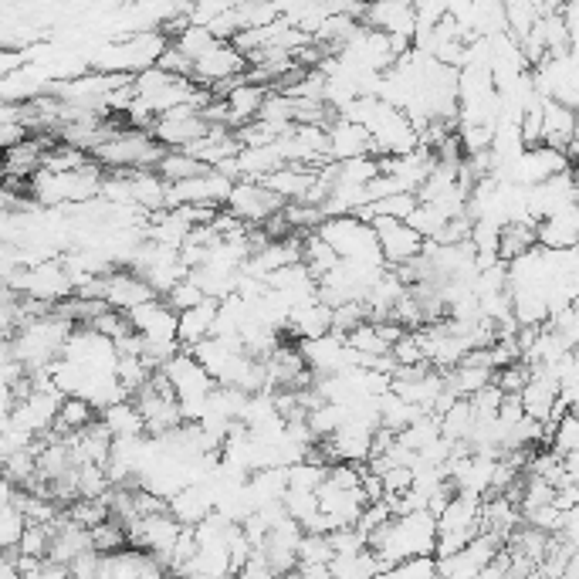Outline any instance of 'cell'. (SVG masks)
<instances>
[{"label":"cell","mask_w":579,"mask_h":579,"mask_svg":"<svg viewBox=\"0 0 579 579\" xmlns=\"http://www.w3.org/2000/svg\"><path fill=\"white\" fill-rule=\"evenodd\" d=\"M370 549L383 559L386 573H390V566H397L400 559L407 556L437 552V512L417 508V512H407V515H393L380 529L370 532Z\"/></svg>","instance_id":"6da1fadb"},{"label":"cell","mask_w":579,"mask_h":579,"mask_svg":"<svg viewBox=\"0 0 579 579\" xmlns=\"http://www.w3.org/2000/svg\"><path fill=\"white\" fill-rule=\"evenodd\" d=\"M166 149L170 146H163L149 129L122 126L102 146H95L92 156L105 170H156L166 156Z\"/></svg>","instance_id":"7a4b0ae2"},{"label":"cell","mask_w":579,"mask_h":579,"mask_svg":"<svg viewBox=\"0 0 579 579\" xmlns=\"http://www.w3.org/2000/svg\"><path fill=\"white\" fill-rule=\"evenodd\" d=\"M315 231L326 238L332 248L339 251L342 261H356V265H373V268H390L386 265V254L376 238V227L356 214L342 217H326Z\"/></svg>","instance_id":"3957f363"},{"label":"cell","mask_w":579,"mask_h":579,"mask_svg":"<svg viewBox=\"0 0 579 579\" xmlns=\"http://www.w3.org/2000/svg\"><path fill=\"white\" fill-rule=\"evenodd\" d=\"M481 505H485V498L471 495V491H458L444 505V512L437 515V556H451V552L468 546L475 535L485 532Z\"/></svg>","instance_id":"277c9868"},{"label":"cell","mask_w":579,"mask_h":579,"mask_svg":"<svg viewBox=\"0 0 579 579\" xmlns=\"http://www.w3.org/2000/svg\"><path fill=\"white\" fill-rule=\"evenodd\" d=\"M288 200L282 193H275L268 187L265 180H238L231 190V197H227V210H234V214L241 217V221H248L254 227H261L265 221H271L275 214H282Z\"/></svg>","instance_id":"5b68a950"},{"label":"cell","mask_w":579,"mask_h":579,"mask_svg":"<svg viewBox=\"0 0 579 579\" xmlns=\"http://www.w3.org/2000/svg\"><path fill=\"white\" fill-rule=\"evenodd\" d=\"M373 227H376V238H380V248L390 268L410 265L427 244L424 234H420L417 227H410L407 221H400V217H373Z\"/></svg>","instance_id":"8992f818"},{"label":"cell","mask_w":579,"mask_h":579,"mask_svg":"<svg viewBox=\"0 0 579 579\" xmlns=\"http://www.w3.org/2000/svg\"><path fill=\"white\" fill-rule=\"evenodd\" d=\"M210 126H214V122H207V116L197 109V105H177V109L156 116V122H153V129H149V133L160 139L163 146L183 149L187 143H193V139L204 136Z\"/></svg>","instance_id":"52a82bcc"},{"label":"cell","mask_w":579,"mask_h":579,"mask_svg":"<svg viewBox=\"0 0 579 579\" xmlns=\"http://www.w3.org/2000/svg\"><path fill=\"white\" fill-rule=\"evenodd\" d=\"M129 322L146 342H180V312L163 295L129 309Z\"/></svg>","instance_id":"ba28073f"},{"label":"cell","mask_w":579,"mask_h":579,"mask_svg":"<svg viewBox=\"0 0 579 579\" xmlns=\"http://www.w3.org/2000/svg\"><path fill=\"white\" fill-rule=\"evenodd\" d=\"M234 190V180H227L224 173H217L210 166L207 173H197L190 180H177L170 183V207L180 204H204V207H224L227 197Z\"/></svg>","instance_id":"9c48e42d"},{"label":"cell","mask_w":579,"mask_h":579,"mask_svg":"<svg viewBox=\"0 0 579 579\" xmlns=\"http://www.w3.org/2000/svg\"><path fill=\"white\" fill-rule=\"evenodd\" d=\"M248 55L238 51L231 45V41H214L204 55L197 58V68H193V78H197L200 85H207V89H214V85L221 82H231V78H238L248 72Z\"/></svg>","instance_id":"30bf717a"},{"label":"cell","mask_w":579,"mask_h":579,"mask_svg":"<svg viewBox=\"0 0 579 579\" xmlns=\"http://www.w3.org/2000/svg\"><path fill=\"white\" fill-rule=\"evenodd\" d=\"M319 502H322V512L329 515L332 529H342V525H356L363 519L366 505H370V495L366 488H342V485H332L326 478L319 485Z\"/></svg>","instance_id":"8fae6325"},{"label":"cell","mask_w":579,"mask_h":579,"mask_svg":"<svg viewBox=\"0 0 579 579\" xmlns=\"http://www.w3.org/2000/svg\"><path fill=\"white\" fill-rule=\"evenodd\" d=\"M149 298H156V288L149 285L146 275H139L136 268L119 265L105 275V302H109L112 309L129 312V309H136V305L149 302Z\"/></svg>","instance_id":"7c38bea8"},{"label":"cell","mask_w":579,"mask_h":579,"mask_svg":"<svg viewBox=\"0 0 579 579\" xmlns=\"http://www.w3.org/2000/svg\"><path fill=\"white\" fill-rule=\"evenodd\" d=\"M363 24L386 34H403L414 38L417 34V7L410 0H366Z\"/></svg>","instance_id":"4fadbf2b"},{"label":"cell","mask_w":579,"mask_h":579,"mask_svg":"<svg viewBox=\"0 0 579 579\" xmlns=\"http://www.w3.org/2000/svg\"><path fill=\"white\" fill-rule=\"evenodd\" d=\"M373 153V133L363 122L336 116L329 122V156L332 160H353V156Z\"/></svg>","instance_id":"5bb4252c"},{"label":"cell","mask_w":579,"mask_h":579,"mask_svg":"<svg viewBox=\"0 0 579 579\" xmlns=\"http://www.w3.org/2000/svg\"><path fill=\"white\" fill-rule=\"evenodd\" d=\"M268 95H271V85L251 82V78H244V82L234 85V89L224 95L227 99V126L241 129V126H248L251 119H258L261 109H265V102H268Z\"/></svg>","instance_id":"9a60e30c"},{"label":"cell","mask_w":579,"mask_h":579,"mask_svg":"<svg viewBox=\"0 0 579 579\" xmlns=\"http://www.w3.org/2000/svg\"><path fill=\"white\" fill-rule=\"evenodd\" d=\"M217 508V495L210 481H190L170 498V512L177 515L183 525H200L210 512Z\"/></svg>","instance_id":"2e32d148"},{"label":"cell","mask_w":579,"mask_h":579,"mask_svg":"<svg viewBox=\"0 0 579 579\" xmlns=\"http://www.w3.org/2000/svg\"><path fill=\"white\" fill-rule=\"evenodd\" d=\"M217 312H221V302H217V298H204V302L183 309L180 312V342H183V346L193 349L197 342H204L207 336H214Z\"/></svg>","instance_id":"e0dca14e"},{"label":"cell","mask_w":579,"mask_h":579,"mask_svg":"<svg viewBox=\"0 0 579 579\" xmlns=\"http://www.w3.org/2000/svg\"><path fill=\"white\" fill-rule=\"evenodd\" d=\"M319 180V166H305V163H285L282 170L268 173L265 183L275 193H282L285 200H305L309 190Z\"/></svg>","instance_id":"ac0fdd59"},{"label":"cell","mask_w":579,"mask_h":579,"mask_svg":"<svg viewBox=\"0 0 579 579\" xmlns=\"http://www.w3.org/2000/svg\"><path fill=\"white\" fill-rule=\"evenodd\" d=\"M542 122H546V139L542 143L569 149L576 139V109L559 99H542Z\"/></svg>","instance_id":"d6986e66"},{"label":"cell","mask_w":579,"mask_h":579,"mask_svg":"<svg viewBox=\"0 0 579 579\" xmlns=\"http://www.w3.org/2000/svg\"><path fill=\"white\" fill-rule=\"evenodd\" d=\"M332 332V305L322 302V298H312V302L298 305L292 312V322H288V336L298 339H312V336H326Z\"/></svg>","instance_id":"ffe728a7"},{"label":"cell","mask_w":579,"mask_h":579,"mask_svg":"<svg viewBox=\"0 0 579 579\" xmlns=\"http://www.w3.org/2000/svg\"><path fill=\"white\" fill-rule=\"evenodd\" d=\"M102 424L109 427L112 437H139V434H149L146 431V414L139 410V403L133 397L119 400V403H109L105 410H99Z\"/></svg>","instance_id":"44dd1931"},{"label":"cell","mask_w":579,"mask_h":579,"mask_svg":"<svg viewBox=\"0 0 579 579\" xmlns=\"http://www.w3.org/2000/svg\"><path fill=\"white\" fill-rule=\"evenodd\" d=\"M254 505H271V502H285L288 495V468H258L251 471L248 478Z\"/></svg>","instance_id":"7402d4cb"},{"label":"cell","mask_w":579,"mask_h":579,"mask_svg":"<svg viewBox=\"0 0 579 579\" xmlns=\"http://www.w3.org/2000/svg\"><path fill=\"white\" fill-rule=\"evenodd\" d=\"M329 569H332V576H339V579L383 576V573H386L383 559L376 556V552H373L370 546H366V549H359V552H339V556L329 563Z\"/></svg>","instance_id":"603a6c76"},{"label":"cell","mask_w":579,"mask_h":579,"mask_svg":"<svg viewBox=\"0 0 579 579\" xmlns=\"http://www.w3.org/2000/svg\"><path fill=\"white\" fill-rule=\"evenodd\" d=\"M420 414H427V410L417 407V403H410L407 397H400L397 390H386L380 397V424L390 427V431H397V434L407 431Z\"/></svg>","instance_id":"cb8c5ba5"},{"label":"cell","mask_w":579,"mask_h":579,"mask_svg":"<svg viewBox=\"0 0 579 579\" xmlns=\"http://www.w3.org/2000/svg\"><path fill=\"white\" fill-rule=\"evenodd\" d=\"M238 156H241L244 177H248V180H265L268 173H275V170H282V166H285L282 149H278L275 143H268V146H244Z\"/></svg>","instance_id":"d4e9b609"},{"label":"cell","mask_w":579,"mask_h":579,"mask_svg":"<svg viewBox=\"0 0 579 579\" xmlns=\"http://www.w3.org/2000/svg\"><path fill=\"white\" fill-rule=\"evenodd\" d=\"M475 424H478V414H475V407H471L468 397H458L441 414L444 437H451V441H468V437L475 434Z\"/></svg>","instance_id":"484cf974"},{"label":"cell","mask_w":579,"mask_h":579,"mask_svg":"<svg viewBox=\"0 0 579 579\" xmlns=\"http://www.w3.org/2000/svg\"><path fill=\"white\" fill-rule=\"evenodd\" d=\"M302 261L305 265H309V271L315 278H322V275H329L332 268L339 265V251L332 248V244L322 238L319 231H309L305 234V251H302Z\"/></svg>","instance_id":"4316f807"},{"label":"cell","mask_w":579,"mask_h":579,"mask_svg":"<svg viewBox=\"0 0 579 579\" xmlns=\"http://www.w3.org/2000/svg\"><path fill=\"white\" fill-rule=\"evenodd\" d=\"M539 244V234H535L532 221H515L502 227V248H498V258L502 261H515L519 254H525L529 248Z\"/></svg>","instance_id":"83f0119b"},{"label":"cell","mask_w":579,"mask_h":579,"mask_svg":"<svg viewBox=\"0 0 579 579\" xmlns=\"http://www.w3.org/2000/svg\"><path fill=\"white\" fill-rule=\"evenodd\" d=\"M156 170H160L170 183H177V180L197 177V173H207L210 166H207L204 160H197L193 153H187V149H166V156L160 160V166H156Z\"/></svg>","instance_id":"f1b7e54d"},{"label":"cell","mask_w":579,"mask_h":579,"mask_svg":"<svg viewBox=\"0 0 579 579\" xmlns=\"http://www.w3.org/2000/svg\"><path fill=\"white\" fill-rule=\"evenodd\" d=\"M92 420H99V407H95L89 397H65L55 427H58V431H65V434H72V431H82V427H89Z\"/></svg>","instance_id":"f546056e"},{"label":"cell","mask_w":579,"mask_h":579,"mask_svg":"<svg viewBox=\"0 0 579 579\" xmlns=\"http://www.w3.org/2000/svg\"><path fill=\"white\" fill-rule=\"evenodd\" d=\"M383 166L373 153L353 156V160H336V183H370L373 177H380Z\"/></svg>","instance_id":"4dcf8cb0"},{"label":"cell","mask_w":579,"mask_h":579,"mask_svg":"<svg viewBox=\"0 0 579 579\" xmlns=\"http://www.w3.org/2000/svg\"><path fill=\"white\" fill-rule=\"evenodd\" d=\"M31 519L24 515L21 505H4L0 508V549H17L28 532Z\"/></svg>","instance_id":"1f68e13d"},{"label":"cell","mask_w":579,"mask_h":579,"mask_svg":"<svg viewBox=\"0 0 579 579\" xmlns=\"http://www.w3.org/2000/svg\"><path fill=\"white\" fill-rule=\"evenodd\" d=\"M346 342L353 349H359V353L366 356H383V353H393V346L383 339V332L376 322H363V326H356L353 332H346Z\"/></svg>","instance_id":"d6a6232c"},{"label":"cell","mask_w":579,"mask_h":579,"mask_svg":"<svg viewBox=\"0 0 579 579\" xmlns=\"http://www.w3.org/2000/svg\"><path fill=\"white\" fill-rule=\"evenodd\" d=\"M444 434L441 427V414H434V410H427V414H420L414 424L407 427V431H400V437L407 441L414 451H420V447H427L431 441H437V437Z\"/></svg>","instance_id":"836d02e7"},{"label":"cell","mask_w":579,"mask_h":579,"mask_svg":"<svg viewBox=\"0 0 579 579\" xmlns=\"http://www.w3.org/2000/svg\"><path fill=\"white\" fill-rule=\"evenodd\" d=\"M549 444H552V451L556 454H566L569 451H576L579 447V414L576 410H569V414H563L552 424V434H549Z\"/></svg>","instance_id":"e575fe53"},{"label":"cell","mask_w":579,"mask_h":579,"mask_svg":"<svg viewBox=\"0 0 579 579\" xmlns=\"http://www.w3.org/2000/svg\"><path fill=\"white\" fill-rule=\"evenodd\" d=\"M329 478V464H319V461H298V464H288V488H309V491H319L322 481Z\"/></svg>","instance_id":"d590c367"},{"label":"cell","mask_w":579,"mask_h":579,"mask_svg":"<svg viewBox=\"0 0 579 579\" xmlns=\"http://www.w3.org/2000/svg\"><path fill=\"white\" fill-rule=\"evenodd\" d=\"M285 508L295 522H309L315 515L322 512V502H319V491H309V488H288L285 495Z\"/></svg>","instance_id":"8d00e7d4"},{"label":"cell","mask_w":579,"mask_h":579,"mask_svg":"<svg viewBox=\"0 0 579 579\" xmlns=\"http://www.w3.org/2000/svg\"><path fill=\"white\" fill-rule=\"evenodd\" d=\"M407 224L417 227V231L424 234L427 241H441V234H444V227H447V217L434 204H424V200H420L414 214L407 217Z\"/></svg>","instance_id":"74e56055"},{"label":"cell","mask_w":579,"mask_h":579,"mask_svg":"<svg viewBox=\"0 0 579 579\" xmlns=\"http://www.w3.org/2000/svg\"><path fill=\"white\" fill-rule=\"evenodd\" d=\"M336 549H332L329 532H305L302 546H298V563H332Z\"/></svg>","instance_id":"f35d334b"},{"label":"cell","mask_w":579,"mask_h":579,"mask_svg":"<svg viewBox=\"0 0 579 579\" xmlns=\"http://www.w3.org/2000/svg\"><path fill=\"white\" fill-rule=\"evenodd\" d=\"M170 41L173 45H180L193 61H197L210 45H214V41H221V38H214V31H210L207 24H187V28H183L177 38H170Z\"/></svg>","instance_id":"ab89813d"},{"label":"cell","mask_w":579,"mask_h":579,"mask_svg":"<svg viewBox=\"0 0 579 579\" xmlns=\"http://www.w3.org/2000/svg\"><path fill=\"white\" fill-rule=\"evenodd\" d=\"M92 542L99 552H116L122 546H129V532L119 519H105L99 525H92Z\"/></svg>","instance_id":"60d3db41"},{"label":"cell","mask_w":579,"mask_h":579,"mask_svg":"<svg viewBox=\"0 0 579 579\" xmlns=\"http://www.w3.org/2000/svg\"><path fill=\"white\" fill-rule=\"evenodd\" d=\"M386 576H417V579L437 576V552H420V556L400 559L397 566H390V573Z\"/></svg>","instance_id":"b9f144b4"},{"label":"cell","mask_w":579,"mask_h":579,"mask_svg":"<svg viewBox=\"0 0 579 579\" xmlns=\"http://www.w3.org/2000/svg\"><path fill=\"white\" fill-rule=\"evenodd\" d=\"M163 298H166V302H170V305H173V309H177V312H183V309H190V305L204 302L207 295H204V288H200V285L193 282V278L187 275V278H183V282H177V285H173L170 292H166Z\"/></svg>","instance_id":"7bdbcfd3"},{"label":"cell","mask_w":579,"mask_h":579,"mask_svg":"<svg viewBox=\"0 0 579 579\" xmlns=\"http://www.w3.org/2000/svg\"><path fill=\"white\" fill-rule=\"evenodd\" d=\"M160 68H166V72H173V75H183V78H193V68H197V61H193L187 51H183L180 45H166V51L160 55V61H156Z\"/></svg>","instance_id":"ee69618b"},{"label":"cell","mask_w":579,"mask_h":579,"mask_svg":"<svg viewBox=\"0 0 579 579\" xmlns=\"http://www.w3.org/2000/svg\"><path fill=\"white\" fill-rule=\"evenodd\" d=\"M0 146L4 149H11V146H17V143H24V139L31 136V129L24 126V122H0Z\"/></svg>","instance_id":"f6af8a7d"},{"label":"cell","mask_w":579,"mask_h":579,"mask_svg":"<svg viewBox=\"0 0 579 579\" xmlns=\"http://www.w3.org/2000/svg\"><path fill=\"white\" fill-rule=\"evenodd\" d=\"M563 461H566V478L579 481V447H576V451H569Z\"/></svg>","instance_id":"bcb514c9"},{"label":"cell","mask_w":579,"mask_h":579,"mask_svg":"<svg viewBox=\"0 0 579 579\" xmlns=\"http://www.w3.org/2000/svg\"><path fill=\"white\" fill-rule=\"evenodd\" d=\"M576 353H579V346H576Z\"/></svg>","instance_id":"7dc6e473"},{"label":"cell","mask_w":579,"mask_h":579,"mask_svg":"<svg viewBox=\"0 0 579 579\" xmlns=\"http://www.w3.org/2000/svg\"><path fill=\"white\" fill-rule=\"evenodd\" d=\"M410 4H414V0H410Z\"/></svg>","instance_id":"c3c4849f"}]
</instances>
